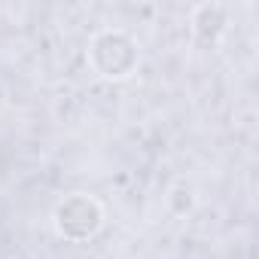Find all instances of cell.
Returning <instances> with one entry per match:
<instances>
[{"mask_svg": "<svg viewBox=\"0 0 259 259\" xmlns=\"http://www.w3.org/2000/svg\"><path fill=\"white\" fill-rule=\"evenodd\" d=\"M55 226H58V232L64 238L82 241V238H89V235L98 232V226H101V207L89 195H70L67 201L58 204Z\"/></svg>", "mask_w": 259, "mask_h": 259, "instance_id": "obj_2", "label": "cell"}, {"mask_svg": "<svg viewBox=\"0 0 259 259\" xmlns=\"http://www.w3.org/2000/svg\"><path fill=\"white\" fill-rule=\"evenodd\" d=\"M89 58L95 70L107 79H125L138 64V46L132 37H125L122 31H104L92 40Z\"/></svg>", "mask_w": 259, "mask_h": 259, "instance_id": "obj_1", "label": "cell"}]
</instances>
